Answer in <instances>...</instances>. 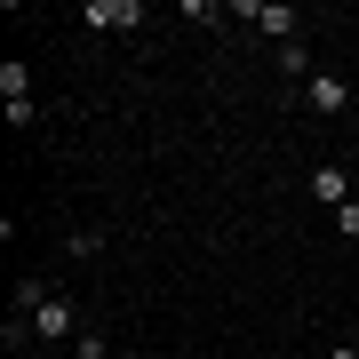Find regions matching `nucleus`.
Returning a JSON list of instances; mask_svg holds the SVG:
<instances>
[{"label":"nucleus","instance_id":"10","mask_svg":"<svg viewBox=\"0 0 359 359\" xmlns=\"http://www.w3.org/2000/svg\"><path fill=\"white\" fill-rule=\"evenodd\" d=\"M351 351H359V335H351Z\"/></svg>","mask_w":359,"mask_h":359},{"label":"nucleus","instance_id":"1","mask_svg":"<svg viewBox=\"0 0 359 359\" xmlns=\"http://www.w3.org/2000/svg\"><path fill=\"white\" fill-rule=\"evenodd\" d=\"M25 320H32V344H72V304L65 295H40Z\"/></svg>","mask_w":359,"mask_h":359},{"label":"nucleus","instance_id":"9","mask_svg":"<svg viewBox=\"0 0 359 359\" xmlns=\"http://www.w3.org/2000/svg\"><path fill=\"white\" fill-rule=\"evenodd\" d=\"M112 359H144V351H112Z\"/></svg>","mask_w":359,"mask_h":359},{"label":"nucleus","instance_id":"3","mask_svg":"<svg viewBox=\"0 0 359 359\" xmlns=\"http://www.w3.org/2000/svg\"><path fill=\"white\" fill-rule=\"evenodd\" d=\"M80 25H96V32H128V25H144V8H136V0H88V8H80Z\"/></svg>","mask_w":359,"mask_h":359},{"label":"nucleus","instance_id":"6","mask_svg":"<svg viewBox=\"0 0 359 359\" xmlns=\"http://www.w3.org/2000/svg\"><path fill=\"white\" fill-rule=\"evenodd\" d=\"M248 16H256V25H264L271 40H280V48H287V40H295V25H304V16L287 8V0H264V8H248Z\"/></svg>","mask_w":359,"mask_h":359},{"label":"nucleus","instance_id":"8","mask_svg":"<svg viewBox=\"0 0 359 359\" xmlns=\"http://www.w3.org/2000/svg\"><path fill=\"white\" fill-rule=\"evenodd\" d=\"M335 231H344V240H359V200H344V208H335Z\"/></svg>","mask_w":359,"mask_h":359},{"label":"nucleus","instance_id":"4","mask_svg":"<svg viewBox=\"0 0 359 359\" xmlns=\"http://www.w3.org/2000/svg\"><path fill=\"white\" fill-rule=\"evenodd\" d=\"M311 200H320V208H344V200H359L351 168H311Z\"/></svg>","mask_w":359,"mask_h":359},{"label":"nucleus","instance_id":"7","mask_svg":"<svg viewBox=\"0 0 359 359\" xmlns=\"http://www.w3.org/2000/svg\"><path fill=\"white\" fill-rule=\"evenodd\" d=\"M271 65H280L287 80H311V48H304V40H287V48H280V56H271Z\"/></svg>","mask_w":359,"mask_h":359},{"label":"nucleus","instance_id":"2","mask_svg":"<svg viewBox=\"0 0 359 359\" xmlns=\"http://www.w3.org/2000/svg\"><path fill=\"white\" fill-rule=\"evenodd\" d=\"M0 104H8V128H32V72L0 65Z\"/></svg>","mask_w":359,"mask_h":359},{"label":"nucleus","instance_id":"5","mask_svg":"<svg viewBox=\"0 0 359 359\" xmlns=\"http://www.w3.org/2000/svg\"><path fill=\"white\" fill-rule=\"evenodd\" d=\"M304 104H311V112H327V120H335V112L351 104V88H344L335 72H311V80H304Z\"/></svg>","mask_w":359,"mask_h":359}]
</instances>
